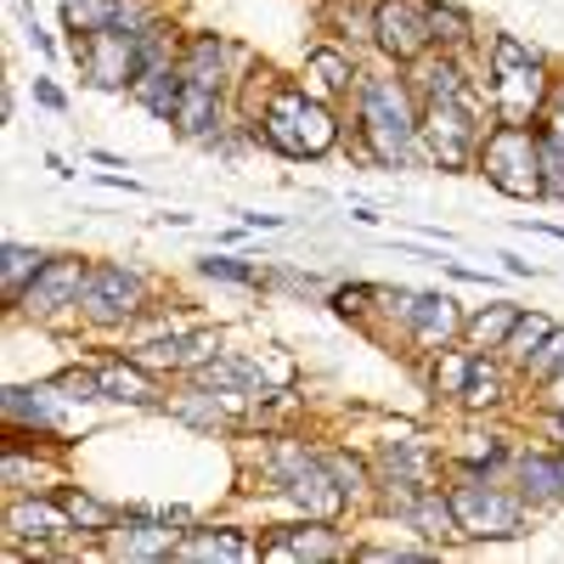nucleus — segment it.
I'll return each mask as SVG.
<instances>
[{
	"label": "nucleus",
	"mask_w": 564,
	"mask_h": 564,
	"mask_svg": "<svg viewBox=\"0 0 564 564\" xmlns=\"http://www.w3.org/2000/svg\"><path fill=\"white\" fill-rule=\"evenodd\" d=\"M63 18L79 34H108L119 23V0H63Z\"/></svg>",
	"instance_id": "24"
},
{
	"label": "nucleus",
	"mask_w": 564,
	"mask_h": 564,
	"mask_svg": "<svg viewBox=\"0 0 564 564\" xmlns=\"http://www.w3.org/2000/svg\"><path fill=\"white\" fill-rule=\"evenodd\" d=\"M547 334H553V322H547V316H520V322H513V334H508V345H502V350H508L513 361H531V356L542 350V339H547Z\"/></svg>",
	"instance_id": "28"
},
{
	"label": "nucleus",
	"mask_w": 564,
	"mask_h": 564,
	"mask_svg": "<svg viewBox=\"0 0 564 564\" xmlns=\"http://www.w3.org/2000/svg\"><path fill=\"white\" fill-rule=\"evenodd\" d=\"M175 558H249V542L243 536H186L175 542Z\"/></svg>",
	"instance_id": "26"
},
{
	"label": "nucleus",
	"mask_w": 564,
	"mask_h": 564,
	"mask_svg": "<svg viewBox=\"0 0 564 564\" xmlns=\"http://www.w3.org/2000/svg\"><path fill=\"white\" fill-rule=\"evenodd\" d=\"M406 520H412L423 536H435V542H452V536L463 531V525H457V508H452L446 497H435V491H423V497L412 502Z\"/></svg>",
	"instance_id": "18"
},
{
	"label": "nucleus",
	"mask_w": 564,
	"mask_h": 564,
	"mask_svg": "<svg viewBox=\"0 0 564 564\" xmlns=\"http://www.w3.org/2000/svg\"><path fill=\"white\" fill-rule=\"evenodd\" d=\"M520 491L531 502H558L564 497V457H525L520 463Z\"/></svg>",
	"instance_id": "16"
},
{
	"label": "nucleus",
	"mask_w": 564,
	"mask_h": 564,
	"mask_svg": "<svg viewBox=\"0 0 564 564\" xmlns=\"http://www.w3.org/2000/svg\"><path fill=\"white\" fill-rule=\"evenodd\" d=\"M463 401H468V406H491V401H502V379H497V367H491V361H475V372H468V384H463Z\"/></svg>",
	"instance_id": "29"
},
{
	"label": "nucleus",
	"mask_w": 564,
	"mask_h": 564,
	"mask_svg": "<svg viewBox=\"0 0 564 564\" xmlns=\"http://www.w3.org/2000/svg\"><path fill=\"white\" fill-rule=\"evenodd\" d=\"M74 525L68 508H52V502H18L12 508V531L18 536H63Z\"/></svg>",
	"instance_id": "17"
},
{
	"label": "nucleus",
	"mask_w": 564,
	"mask_h": 564,
	"mask_svg": "<svg viewBox=\"0 0 564 564\" xmlns=\"http://www.w3.org/2000/svg\"><path fill=\"white\" fill-rule=\"evenodd\" d=\"M119 553L124 558H164V553H175V531H170V520L164 513H130L124 520V531H119Z\"/></svg>",
	"instance_id": "11"
},
{
	"label": "nucleus",
	"mask_w": 564,
	"mask_h": 564,
	"mask_svg": "<svg viewBox=\"0 0 564 564\" xmlns=\"http://www.w3.org/2000/svg\"><path fill=\"white\" fill-rule=\"evenodd\" d=\"M305 74L327 90V97H339V90H350V57L345 52H334V45H322V52H311V63H305Z\"/></svg>",
	"instance_id": "25"
},
{
	"label": "nucleus",
	"mask_w": 564,
	"mask_h": 564,
	"mask_svg": "<svg viewBox=\"0 0 564 564\" xmlns=\"http://www.w3.org/2000/svg\"><path fill=\"white\" fill-rule=\"evenodd\" d=\"M175 124H181V135H193V141H215V124H220V90L186 79L181 108H175Z\"/></svg>",
	"instance_id": "12"
},
{
	"label": "nucleus",
	"mask_w": 564,
	"mask_h": 564,
	"mask_svg": "<svg viewBox=\"0 0 564 564\" xmlns=\"http://www.w3.org/2000/svg\"><path fill=\"white\" fill-rule=\"evenodd\" d=\"M417 135L430 141V159L441 170H463L468 159H475V108H463V102H423Z\"/></svg>",
	"instance_id": "5"
},
{
	"label": "nucleus",
	"mask_w": 564,
	"mask_h": 564,
	"mask_svg": "<svg viewBox=\"0 0 564 564\" xmlns=\"http://www.w3.org/2000/svg\"><path fill=\"white\" fill-rule=\"evenodd\" d=\"M525 367L536 372V379H558V372H564V327H553V334L542 339V350H536Z\"/></svg>",
	"instance_id": "32"
},
{
	"label": "nucleus",
	"mask_w": 564,
	"mask_h": 564,
	"mask_svg": "<svg viewBox=\"0 0 564 564\" xmlns=\"http://www.w3.org/2000/svg\"><path fill=\"white\" fill-rule=\"evenodd\" d=\"M7 417L34 423V430H52L57 423V384L52 390H7Z\"/></svg>",
	"instance_id": "19"
},
{
	"label": "nucleus",
	"mask_w": 564,
	"mask_h": 564,
	"mask_svg": "<svg viewBox=\"0 0 564 564\" xmlns=\"http://www.w3.org/2000/svg\"><path fill=\"white\" fill-rule=\"evenodd\" d=\"M486 181L508 198H542V135L536 124H491L480 141Z\"/></svg>",
	"instance_id": "1"
},
{
	"label": "nucleus",
	"mask_w": 564,
	"mask_h": 564,
	"mask_svg": "<svg viewBox=\"0 0 564 564\" xmlns=\"http://www.w3.org/2000/svg\"><path fill=\"white\" fill-rule=\"evenodd\" d=\"M452 508H457V525L468 536H513L520 531V497L486 486L480 475H463V486L452 491Z\"/></svg>",
	"instance_id": "4"
},
{
	"label": "nucleus",
	"mask_w": 564,
	"mask_h": 564,
	"mask_svg": "<svg viewBox=\"0 0 564 564\" xmlns=\"http://www.w3.org/2000/svg\"><path fill=\"white\" fill-rule=\"evenodd\" d=\"M542 198H558L564 204V148L542 135Z\"/></svg>",
	"instance_id": "31"
},
{
	"label": "nucleus",
	"mask_w": 564,
	"mask_h": 564,
	"mask_svg": "<svg viewBox=\"0 0 564 564\" xmlns=\"http://www.w3.org/2000/svg\"><path fill=\"white\" fill-rule=\"evenodd\" d=\"M79 305L90 322H130L135 305H141V276L124 271V265H97V271H85V289H79Z\"/></svg>",
	"instance_id": "7"
},
{
	"label": "nucleus",
	"mask_w": 564,
	"mask_h": 564,
	"mask_svg": "<svg viewBox=\"0 0 564 564\" xmlns=\"http://www.w3.org/2000/svg\"><path fill=\"white\" fill-rule=\"evenodd\" d=\"M260 141H271V148L289 153V159H316L339 141V130H334V113L322 102H305L300 90H276L265 119H260Z\"/></svg>",
	"instance_id": "3"
},
{
	"label": "nucleus",
	"mask_w": 564,
	"mask_h": 564,
	"mask_svg": "<svg viewBox=\"0 0 564 564\" xmlns=\"http://www.w3.org/2000/svg\"><path fill=\"white\" fill-rule=\"evenodd\" d=\"M468 372H475V356H457V350H446V356H441V367H435V384H441L446 395H463Z\"/></svg>",
	"instance_id": "34"
},
{
	"label": "nucleus",
	"mask_w": 564,
	"mask_h": 564,
	"mask_svg": "<svg viewBox=\"0 0 564 564\" xmlns=\"http://www.w3.org/2000/svg\"><path fill=\"white\" fill-rule=\"evenodd\" d=\"M220 63H226V45L215 40V34H198L193 40V52H186V79L193 85H209V90H220Z\"/></svg>",
	"instance_id": "23"
},
{
	"label": "nucleus",
	"mask_w": 564,
	"mask_h": 564,
	"mask_svg": "<svg viewBox=\"0 0 564 564\" xmlns=\"http://www.w3.org/2000/svg\"><path fill=\"white\" fill-rule=\"evenodd\" d=\"M384 468H390L395 480H412V486H417L423 475H430V457L412 452V446H390V452H384Z\"/></svg>",
	"instance_id": "33"
},
{
	"label": "nucleus",
	"mask_w": 564,
	"mask_h": 564,
	"mask_svg": "<svg viewBox=\"0 0 564 564\" xmlns=\"http://www.w3.org/2000/svg\"><path fill=\"white\" fill-rule=\"evenodd\" d=\"M130 90L141 97V108H148L153 119H175L181 90H186V74H175V68H153V74H141Z\"/></svg>",
	"instance_id": "14"
},
{
	"label": "nucleus",
	"mask_w": 564,
	"mask_h": 564,
	"mask_svg": "<svg viewBox=\"0 0 564 564\" xmlns=\"http://www.w3.org/2000/svg\"><path fill=\"white\" fill-rule=\"evenodd\" d=\"M417 90H423V102H463V108H480V97L463 85V68L452 57H430L417 68Z\"/></svg>",
	"instance_id": "13"
},
{
	"label": "nucleus",
	"mask_w": 564,
	"mask_h": 564,
	"mask_svg": "<svg viewBox=\"0 0 564 564\" xmlns=\"http://www.w3.org/2000/svg\"><path fill=\"white\" fill-rule=\"evenodd\" d=\"M361 305H367V289H339L334 294V311L339 316H361Z\"/></svg>",
	"instance_id": "39"
},
{
	"label": "nucleus",
	"mask_w": 564,
	"mask_h": 564,
	"mask_svg": "<svg viewBox=\"0 0 564 564\" xmlns=\"http://www.w3.org/2000/svg\"><path fill=\"white\" fill-rule=\"evenodd\" d=\"M97 379H102V395H113V401H148L153 395V379H148L141 361H113V367L97 372Z\"/></svg>",
	"instance_id": "21"
},
{
	"label": "nucleus",
	"mask_w": 564,
	"mask_h": 564,
	"mask_svg": "<svg viewBox=\"0 0 564 564\" xmlns=\"http://www.w3.org/2000/svg\"><path fill=\"white\" fill-rule=\"evenodd\" d=\"M79 289H85V265H79V260H45V271L29 282V294H23V311L52 316V311L74 305Z\"/></svg>",
	"instance_id": "9"
},
{
	"label": "nucleus",
	"mask_w": 564,
	"mask_h": 564,
	"mask_svg": "<svg viewBox=\"0 0 564 564\" xmlns=\"http://www.w3.org/2000/svg\"><path fill=\"white\" fill-rule=\"evenodd\" d=\"M491 102H497L502 124H531V119H542V108H547V79H542V63H536V68H520V74H497Z\"/></svg>",
	"instance_id": "8"
},
{
	"label": "nucleus",
	"mask_w": 564,
	"mask_h": 564,
	"mask_svg": "<svg viewBox=\"0 0 564 564\" xmlns=\"http://www.w3.org/2000/svg\"><path fill=\"white\" fill-rule=\"evenodd\" d=\"M430 34H435L441 45H463V40H468V18L452 12V7H430Z\"/></svg>",
	"instance_id": "35"
},
{
	"label": "nucleus",
	"mask_w": 564,
	"mask_h": 564,
	"mask_svg": "<svg viewBox=\"0 0 564 564\" xmlns=\"http://www.w3.org/2000/svg\"><path fill=\"white\" fill-rule=\"evenodd\" d=\"M361 135L384 164H401L417 148V108L406 97V85H395V79L361 85Z\"/></svg>",
	"instance_id": "2"
},
{
	"label": "nucleus",
	"mask_w": 564,
	"mask_h": 564,
	"mask_svg": "<svg viewBox=\"0 0 564 564\" xmlns=\"http://www.w3.org/2000/svg\"><path fill=\"white\" fill-rule=\"evenodd\" d=\"M542 135L564 148V85H553V90H547V108H542Z\"/></svg>",
	"instance_id": "37"
},
{
	"label": "nucleus",
	"mask_w": 564,
	"mask_h": 564,
	"mask_svg": "<svg viewBox=\"0 0 564 564\" xmlns=\"http://www.w3.org/2000/svg\"><path fill=\"white\" fill-rule=\"evenodd\" d=\"M63 508L74 513V525H85V531H108V525H113V508H102L97 497H79V491H68V497H63Z\"/></svg>",
	"instance_id": "30"
},
{
	"label": "nucleus",
	"mask_w": 564,
	"mask_h": 564,
	"mask_svg": "<svg viewBox=\"0 0 564 564\" xmlns=\"http://www.w3.org/2000/svg\"><path fill=\"white\" fill-rule=\"evenodd\" d=\"M457 311H452V300L446 294H417L412 300V334H417V345L423 350H446V339L457 334Z\"/></svg>",
	"instance_id": "10"
},
{
	"label": "nucleus",
	"mask_w": 564,
	"mask_h": 564,
	"mask_svg": "<svg viewBox=\"0 0 564 564\" xmlns=\"http://www.w3.org/2000/svg\"><path fill=\"white\" fill-rule=\"evenodd\" d=\"M372 34H379V45L395 63H417L435 45L430 12H423L417 0H379V12H372Z\"/></svg>",
	"instance_id": "6"
},
{
	"label": "nucleus",
	"mask_w": 564,
	"mask_h": 564,
	"mask_svg": "<svg viewBox=\"0 0 564 564\" xmlns=\"http://www.w3.org/2000/svg\"><path fill=\"white\" fill-rule=\"evenodd\" d=\"M520 316H525L520 305H508V300H502V305H491V311H480L475 322H468V339H475L480 350H502V345H508V334H513V322H520Z\"/></svg>",
	"instance_id": "22"
},
{
	"label": "nucleus",
	"mask_w": 564,
	"mask_h": 564,
	"mask_svg": "<svg viewBox=\"0 0 564 564\" xmlns=\"http://www.w3.org/2000/svg\"><path fill=\"white\" fill-rule=\"evenodd\" d=\"M34 97H40L45 108H63V90H57V85H45V79H34Z\"/></svg>",
	"instance_id": "40"
},
{
	"label": "nucleus",
	"mask_w": 564,
	"mask_h": 564,
	"mask_svg": "<svg viewBox=\"0 0 564 564\" xmlns=\"http://www.w3.org/2000/svg\"><path fill=\"white\" fill-rule=\"evenodd\" d=\"M45 271V254L40 249H23V243H7V254H0V282H7V294L23 305L29 294V282Z\"/></svg>",
	"instance_id": "20"
},
{
	"label": "nucleus",
	"mask_w": 564,
	"mask_h": 564,
	"mask_svg": "<svg viewBox=\"0 0 564 564\" xmlns=\"http://www.w3.org/2000/svg\"><path fill=\"white\" fill-rule=\"evenodd\" d=\"M327 468L339 475L345 491H361V463H356V457H327Z\"/></svg>",
	"instance_id": "38"
},
{
	"label": "nucleus",
	"mask_w": 564,
	"mask_h": 564,
	"mask_svg": "<svg viewBox=\"0 0 564 564\" xmlns=\"http://www.w3.org/2000/svg\"><path fill=\"white\" fill-rule=\"evenodd\" d=\"M334 553H345V547H339V536L327 531V525H311V531L265 542V558H334Z\"/></svg>",
	"instance_id": "15"
},
{
	"label": "nucleus",
	"mask_w": 564,
	"mask_h": 564,
	"mask_svg": "<svg viewBox=\"0 0 564 564\" xmlns=\"http://www.w3.org/2000/svg\"><path fill=\"white\" fill-rule=\"evenodd\" d=\"M536 63H542L536 45L513 40V34H497L491 40V74H520V68H536Z\"/></svg>",
	"instance_id": "27"
},
{
	"label": "nucleus",
	"mask_w": 564,
	"mask_h": 564,
	"mask_svg": "<svg viewBox=\"0 0 564 564\" xmlns=\"http://www.w3.org/2000/svg\"><path fill=\"white\" fill-rule=\"evenodd\" d=\"M204 276H220V282H243V289H249V282H260V271L254 265H243V260H204Z\"/></svg>",
	"instance_id": "36"
},
{
	"label": "nucleus",
	"mask_w": 564,
	"mask_h": 564,
	"mask_svg": "<svg viewBox=\"0 0 564 564\" xmlns=\"http://www.w3.org/2000/svg\"><path fill=\"white\" fill-rule=\"evenodd\" d=\"M553 435H558V446H564V412H553Z\"/></svg>",
	"instance_id": "41"
}]
</instances>
